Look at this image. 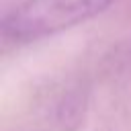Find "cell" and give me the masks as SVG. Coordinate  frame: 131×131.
<instances>
[{"label":"cell","mask_w":131,"mask_h":131,"mask_svg":"<svg viewBox=\"0 0 131 131\" xmlns=\"http://www.w3.org/2000/svg\"><path fill=\"white\" fill-rule=\"evenodd\" d=\"M117 0H20L2 18V35L12 43H33L78 27Z\"/></svg>","instance_id":"cell-1"}]
</instances>
